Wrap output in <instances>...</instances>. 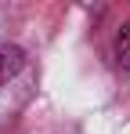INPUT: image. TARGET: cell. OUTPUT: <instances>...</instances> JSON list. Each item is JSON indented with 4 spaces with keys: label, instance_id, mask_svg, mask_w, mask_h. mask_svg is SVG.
Segmentation results:
<instances>
[{
    "label": "cell",
    "instance_id": "1",
    "mask_svg": "<svg viewBox=\"0 0 130 134\" xmlns=\"http://www.w3.org/2000/svg\"><path fill=\"white\" fill-rule=\"evenodd\" d=\"M22 65H25V51L18 44H0V87L18 76Z\"/></svg>",
    "mask_w": 130,
    "mask_h": 134
},
{
    "label": "cell",
    "instance_id": "2",
    "mask_svg": "<svg viewBox=\"0 0 130 134\" xmlns=\"http://www.w3.org/2000/svg\"><path fill=\"white\" fill-rule=\"evenodd\" d=\"M112 54H116V65L130 72V22L119 25V33H116V44H112Z\"/></svg>",
    "mask_w": 130,
    "mask_h": 134
}]
</instances>
